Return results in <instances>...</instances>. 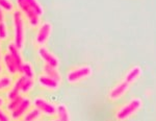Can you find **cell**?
Instances as JSON below:
<instances>
[{
	"label": "cell",
	"instance_id": "obj_1",
	"mask_svg": "<svg viewBox=\"0 0 156 121\" xmlns=\"http://www.w3.org/2000/svg\"><path fill=\"white\" fill-rule=\"evenodd\" d=\"M12 31H14V44L22 50L24 48L25 41H26V25L23 15L18 9L12 13Z\"/></svg>",
	"mask_w": 156,
	"mask_h": 121
},
{
	"label": "cell",
	"instance_id": "obj_2",
	"mask_svg": "<svg viewBox=\"0 0 156 121\" xmlns=\"http://www.w3.org/2000/svg\"><path fill=\"white\" fill-rule=\"evenodd\" d=\"M15 4L17 6V9L23 15L30 28H37L40 26V24L42 23L41 17L28 6L26 0H16Z\"/></svg>",
	"mask_w": 156,
	"mask_h": 121
},
{
	"label": "cell",
	"instance_id": "obj_3",
	"mask_svg": "<svg viewBox=\"0 0 156 121\" xmlns=\"http://www.w3.org/2000/svg\"><path fill=\"white\" fill-rule=\"evenodd\" d=\"M143 108V100L140 98H133L129 102L121 107L115 113V119L118 121H125Z\"/></svg>",
	"mask_w": 156,
	"mask_h": 121
},
{
	"label": "cell",
	"instance_id": "obj_4",
	"mask_svg": "<svg viewBox=\"0 0 156 121\" xmlns=\"http://www.w3.org/2000/svg\"><path fill=\"white\" fill-rule=\"evenodd\" d=\"M93 75V69L89 65H82V66L74 67L69 70L67 73V82L71 85H75L84 79H87Z\"/></svg>",
	"mask_w": 156,
	"mask_h": 121
},
{
	"label": "cell",
	"instance_id": "obj_5",
	"mask_svg": "<svg viewBox=\"0 0 156 121\" xmlns=\"http://www.w3.org/2000/svg\"><path fill=\"white\" fill-rule=\"evenodd\" d=\"M32 105L34 108L39 111L42 115L48 116V117H54L56 116L57 112V107L54 103L50 102L48 99H46L45 97L37 96L32 101Z\"/></svg>",
	"mask_w": 156,
	"mask_h": 121
},
{
	"label": "cell",
	"instance_id": "obj_6",
	"mask_svg": "<svg viewBox=\"0 0 156 121\" xmlns=\"http://www.w3.org/2000/svg\"><path fill=\"white\" fill-rule=\"evenodd\" d=\"M52 34V24L49 21H44L37 27L34 43L37 47L45 46Z\"/></svg>",
	"mask_w": 156,
	"mask_h": 121
},
{
	"label": "cell",
	"instance_id": "obj_7",
	"mask_svg": "<svg viewBox=\"0 0 156 121\" xmlns=\"http://www.w3.org/2000/svg\"><path fill=\"white\" fill-rule=\"evenodd\" d=\"M37 54H39L40 59L44 62V64H48L50 66H53L56 68L59 67V59L45 46L37 47Z\"/></svg>",
	"mask_w": 156,
	"mask_h": 121
},
{
	"label": "cell",
	"instance_id": "obj_8",
	"mask_svg": "<svg viewBox=\"0 0 156 121\" xmlns=\"http://www.w3.org/2000/svg\"><path fill=\"white\" fill-rule=\"evenodd\" d=\"M32 107V101L30 98H28L27 96H24L23 100L21 101V103L12 112H11V116L12 119L14 121H18L21 120L22 118L24 117V115L26 114L28 111L31 109Z\"/></svg>",
	"mask_w": 156,
	"mask_h": 121
},
{
	"label": "cell",
	"instance_id": "obj_9",
	"mask_svg": "<svg viewBox=\"0 0 156 121\" xmlns=\"http://www.w3.org/2000/svg\"><path fill=\"white\" fill-rule=\"evenodd\" d=\"M130 84H128L126 80L123 79L122 82H120L119 84H117L114 88L110 89V91L108 92V99L112 100V101H115V100L120 99L128 92Z\"/></svg>",
	"mask_w": 156,
	"mask_h": 121
},
{
	"label": "cell",
	"instance_id": "obj_10",
	"mask_svg": "<svg viewBox=\"0 0 156 121\" xmlns=\"http://www.w3.org/2000/svg\"><path fill=\"white\" fill-rule=\"evenodd\" d=\"M1 62L2 65H3L4 70H5L9 75H11V76L20 75V68L18 67L17 63L15 62V60L11 57V54L9 52H5L4 54H2Z\"/></svg>",
	"mask_w": 156,
	"mask_h": 121
},
{
	"label": "cell",
	"instance_id": "obj_11",
	"mask_svg": "<svg viewBox=\"0 0 156 121\" xmlns=\"http://www.w3.org/2000/svg\"><path fill=\"white\" fill-rule=\"evenodd\" d=\"M37 82L39 84V86L41 88L45 90H48V91H56L59 89L60 84L62 82H57V80L53 79L52 77L48 76V75L44 74H40L39 76L37 77Z\"/></svg>",
	"mask_w": 156,
	"mask_h": 121
},
{
	"label": "cell",
	"instance_id": "obj_12",
	"mask_svg": "<svg viewBox=\"0 0 156 121\" xmlns=\"http://www.w3.org/2000/svg\"><path fill=\"white\" fill-rule=\"evenodd\" d=\"M25 79V76L23 75H18L16 80H14L12 82V87L7 90V93H6V99H12V98L18 96V95L21 94V88H22V85H23V82Z\"/></svg>",
	"mask_w": 156,
	"mask_h": 121
},
{
	"label": "cell",
	"instance_id": "obj_13",
	"mask_svg": "<svg viewBox=\"0 0 156 121\" xmlns=\"http://www.w3.org/2000/svg\"><path fill=\"white\" fill-rule=\"evenodd\" d=\"M7 52H9V53L11 54V57L15 60V62H16L17 65H18V67L21 68L22 64H23V62H24L23 57H22L21 50L14 44L12 41L9 42V45H7Z\"/></svg>",
	"mask_w": 156,
	"mask_h": 121
},
{
	"label": "cell",
	"instance_id": "obj_14",
	"mask_svg": "<svg viewBox=\"0 0 156 121\" xmlns=\"http://www.w3.org/2000/svg\"><path fill=\"white\" fill-rule=\"evenodd\" d=\"M43 73L48 76L52 77L53 79L57 80V82H62V73L59 72L58 68L53 67V66H50L48 64H44L43 65Z\"/></svg>",
	"mask_w": 156,
	"mask_h": 121
},
{
	"label": "cell",
	"instance_id": "obj_15",
	"mask_svg": "<svg viewBox=\"0 0 156 121\" xmlns=\"http://www.w3.org/2000/svg\"><path fill=\"white\" fill-rule=\"evenodd\" d=\"M142 74H143L142 68H140V66H134L126 73L124 79L126 80L128 84L131 85V84H134V82H136L140 76H142Z\"/></svg>",
	"mask_w": 156,
	"mask_h": 121
},
{
	"label": "cell",
	"instance_id": "obj_16",
	"mask_svg": "<svg viewBox=\"0 0 156 121\" xmlns=\"http://www.w3.org/2000/svg\"><path fill=\"white\" fill-rule=\"evenodd\" d=\"M20 75H23L26 79H36V71H34V65L30 62L24 61L21 68H20Z\"/></svg>",
	"mask_w": 156,
	"mask_h": 121
},
{
	"label": "cell",
	"instance_id": "obj_17",
	"mask_svg": "<svg viewBox=\"0 0 156 121\" xmlns=\"http://www.w3.org/2000/svg\"><path fill=\"white\" fill-rule=\"evenodd\" d=\"M56 112V117L58 121H71V116H70L69 109L64 103H58Z\"/></svg>",
	"mask_w": 156,
	"mask_h": 121
},
{
	"label": "cell",
	"instance_id": "obj_18",
	"mask_svg": "<svg viewBox=\"0 0 156 121\" xmlns=\"http://www.w3.org/2000/svg\"><path fill=\"white\" fill-rule=\"evenodd\" d=\"M25 95H22V94H20L18 95V96H16V97H14V98H12V99H9L7 100V102H6V105H5V108H6V111L9 113H11L15 109H16L17 107L21 103V101L23 100V98H24Z\"/></svg>",
	"mask_w": 156,
	"mask_h": 121
},
{
	"label": "cell",
	"instance_id": "obj_19",
	"mask_svg": "<svg viewBox=\"0 0 156 121\" xmlns=\"http://www.w3.org/2000/svg\"><path fill=\"white\" fill-rule=\"evenodd\" d=\"M41 116H42L41 113H40L36 108H34V109H30L28 112L24 115L22 120L23 121H39Z\"/></svg>",
	"mask_w": 156,
	"mask_h": 121
},
{
	"label": "cell",
	"instance_id": "obj_20",
	"mask_svg": "<svg viewBox=\"0 0 156 121\" xmlns=\"http://www.w3.org/2000/svg\"><path fill=\"white\" fill-rule=\"evenodd\" d=\"M0 9L4 13L12 14L16 11V4L12 0H0Z\"/></svg>",
	"mask_w": 156,
	"mask_h": 121
},
{
	"label": "cell",
	"instance_id": "obj_21",
	"mask_svg": "<svg viewBox=\"0 0 156 121\" xmlns=\"http://www.w3.org/2000/svg\"><path fill=\"white\" fill-rule=\"evenodd\" d=\"M36 86V79H26L25 77L23 85H22L21 88V94L22 95H26L34 88Z\"/></svg>",
	"mask_w": 156,
	"mask_h": 121
},
{
	"label": "cell",
	"instance_id": "obj_22",
	"mask_svg": "<svg viewBox=\"0 0 156 121\" xmlns=\"http://www.w3.org/2000/svg\"><path fill=\"white\" fill-rule=\"evenodd\" d=\"M26 2L40 17H42L43 15H44V7H43V6L39 0H26Z\"/></svg>",
	"mask_w": 156,
	"mask_h": 121
},
{
	"label": "cell",
	"instance_id": "obj_23",
	"mask_svg": "<svg viewBox=\"0 0 156 121\" xmlns=\"http://www.w3.org/2000/svg\"><path fill=\"white\" fill-rule=\"evenodd\" d=\"M9 38V27L5 22L0 23V41H5Z\"/></svg>",
	"mask_w": 156,
	"mask_h": 121
},
{
	"label": "cell",
	"instance_id": "obj_24",
	"mask_svg": "<svg viewBox=\"0 0 156 121\" xmlns=\"http://www.w3.org/2000/svg\"><path fill=\"white\" fill-rule=\"evenodd\" d=\"M0 121H12L11 113L0 108Z\"/></svg>",
	"mask_w": 156,
	"mask_h": 121
},
{
	"label": "cell",
	"instance_id": "obj_25",
	"mask_svg": "<svg viewBox=\"0 0 156 121\" xmlns=\"http://www.w3.org/2000/svg\"><path fill=\"white\" fill-rule=\"evenodd\" d=\"M1 22H5V13L0 9V23Z\"/></svg>",
	"mask_w": 156,
	"mask_h": 121
},
{
	"label": "cell",
	"instance_id": "obj_26",
	"mask_svg": "<svg viewBox=\"0 0 156 121\" xmlns=\"http://www.w3.org/2000/svg\"><path fill=\"white\" fill-rule=\"evenodd\" d=\"M5 105V100L2 96H0V108H3Z\"/></svg>",
	"mask_w": 156,
	"mask_h": 121
},
{
	"label": "cell",
	"instance_id": "obj_27",
	"mask_svg": "<svg viewBox=\"0 0 156 121\" xmlns=\"http://www.w3.org/2000/svg\"><path fill=\"white\" fill-rule=\"evenodd\" d=\"M3 71H4L3 65H2V62H1V61H0V75L3 74Z\"/></svg>",
	"mask_w": 156,
	"mask_h": 121
},
{
	"label": "cell",
	"instance_id": "obj_28",
	"mask_svg": "<svg viewBox=\"0 0 156 121\" xmlns=\"http://www.w3.org/2000/svg\"><path fill=\"white\" fill-rule=\"evenodd\" d=\"M1 59H2V52H1V44H0V61H1Z\"/></svg>",
	"mask_w": 156,
	"mask_h": 121
},
{
	"label": "cell",
	"instance_id": "obj_29",
	"mask_svg": "<svg viewBox=\"0 0 156 121\" xmlns=\"http://www.w3.org/2000/svg\"><path fill=\"white\" fill-rule=\"evenodd\" d=\"M52 121H58V120H57V119H53V120H52Z\"/></svg>",
	"mask_w": 156,
	"mask_h": 121
},
{
	"label": "cell",
	"instance_id": "obj_30",
	"mask_svg": "<svg viewBox=\"0 0 156 121\" xmlns=\"http://www.w3.org/2000/svg\"><path fill=\"white\" fill-rule=\"evenodd\" d=\"M1 91H2V89H1V87H0V92H1Z\"/></svg>",
	"mask_w": 156,
	"mask_h": 121
},
{
	"label": "cell",
	"instance_id": "obj_31",
	"mask_svg": "<svg viewBox=\"0 0 156 121\" xmlns=\"http://www.w3.org/2000/svg\"><path fill=\"white\" fill-rule=\"evenodd\" d=\"M18 121H23V120H22V119H21V120H18Z\"/></svg>",
	"mask_w": 156,
	"mask_h": 121
}]
</instances>
